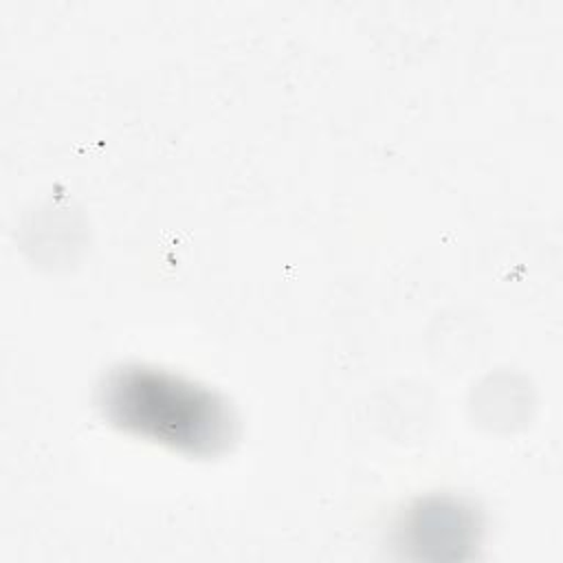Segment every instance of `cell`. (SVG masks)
Returning a JSON list of instances; mask_svg holds the SVG:
<instances>
[{"label":"cell","mask_w":563,"mask_h":563,"mask_svg":"<svg viewBox=\"0 0 563 563\" xmlns=\"http://www.w3.org/2000/svg\"><path fill=\"white\" fill-rule=\"evenodd\" d=\"M101 409L114 427L189 455H218L235 438L224 398L147 365L114 369L101 387Z\"/></svg>","instance_id":"obj_1"}]
</instances>
